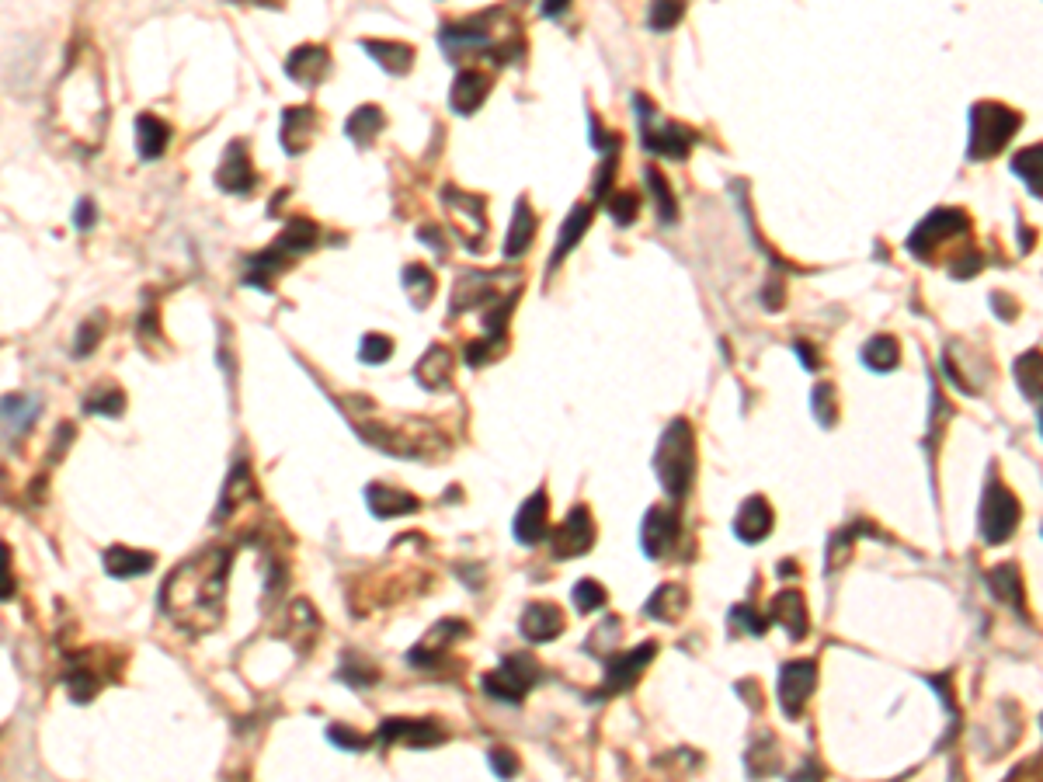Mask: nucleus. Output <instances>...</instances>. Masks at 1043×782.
<instances>
[{
  "instance_id": "44",
  "label": "nucleus",
  "mask_w": 1043,
  "mask_h": 782,
  "mask_svg": "<svg viewBox=\"0 0 1043 782\" xmlns=\"http://www.w3.org/2000/svg\"><path fill=\"white\" fill-rule=\"evenodd\" d=\"M605 213L612 216L616 226H630L640 213V195L630 192V188H619V192H612L609 199H605Z\"/></svg>"
},
{
  "instance_id": "35",
  "label": "nucleus",
  "mask_w": 1043,
  "mask_h": 782,
  "mask_svg": "<svg viewBox=\"0 0 1043 782\" xmlns=\"http://www.w3.org/2000/svg\"><path fill=\"white\" fill-rule=\"evenodd\" d=\"M320 240V230L310 223V219H289L286 230L279 233V240H275V251L282 254V258H293V254H306L313 251Z\"/></svg>"
},
{
  "instance_id": "12",
  "label": "nucleus",
  "mask_w": 1043,
  "mask_h": 782,
  "mask_svg": "<svg viewBox=\"0 0 1043 782\" xmlns=\"http://www.w3.org/2000/svg\"><path fill=\"white\" fill-rule=\"evenodd\" d=\"M459 637H470V626L459 623V619H442V623H435L432 630H428V637L407 654V664L418 671H435L442 661H446L449 647Z\"/></svg>"
},
{
  "instance_id": "31",
  "label": "nucleus",
  "mask_w": 1043,
  "mask_h": 782,
  "mask_svg": "<svg viewBox=\"0 0 1043 782\" xmlns=\"http://www.w3.org/2000/svg\"><path fill=\"white\" fill-rule=\"evenodd\" d=\"M532 237H536V213H532L529 199H519L512 213V226H508L505 258H522V254L529 251Z\"/></svg>"
},
{
  "instance_id": "30",
  "label": "nucleus",
  "mask_w": 1043,
  "mask_h": 782,
  "mask_svg": "<svg viewBox=\"0 0 1043 782\" xmlns=\"http://www.w3.org/2000/svg\"><path fill=\"white\" fill-rule=\"evenodd\" d=\"M588 226H592V206H585V202H581V206H574L571 213H567L564 226H560L557 247H553V258H550L553 268H557L560 261H564L567 254H571L574 247H578V240L588 233Z\"/></svg>"
},
{
  "instance_id": "8",
  "label": "nucleus",
  "mask_w": 1043,
  "mask_h": 782,
  "mask_svg": "<svg viewBox=\"0 0 1043 782\" xmlns=\"http://www.w3.org/2000/svg\"><path fill=\"white\" fill-rule=\"evenodd\" d=\"M633 108H637V119H640V129H644L647 150L658 153V157H671V160L689 157L692 143H696V136H692L689 129L678 126V122H658V108H654L644 94L633 98Z\"/></svg>"
},
{
  "instance_id": "29",
  "label": "nucleus",
  "mask_w": 1043,
  "mask_h": 782,
  "mask_svg": "<svg viewBox=\"0 0 1043 782\" xmlns=\"http://www.w3.org/2000/svg\"><path fill=\"white\" fill-rule=\"evenodd\" d=\"M167 143H171V126L157 115H136V150L143 160L164 157Z\"/></svg>"
},
{
  "instance_id": "25",
  "label": "nucleus",
  "mask_w": 1043,
  "mask_h": 782,
  "mask_svg": "<svg viewBox=\"0 0 1043 782\" xmlns=\"http://www.w3.org/2000/svg\"><path fill=\"white\" fill-rule=\"evenodd\" d=\"M769 619L772 623H779L786 633H790L793 640H804L807 637V609H804V595L793 588L779 591L776 598H772L769 605Z\"/></svg>"
},
{
  "instance_id": "56",
  "label": "nucleus",
  "mask_w": 1043,
  "mask_h": 782,
  "mask_svg": "<svg viewBox=\"0 0 1043 782\" xmlns=\"http://www.w3.org/2000/svg\"><path fill=\"white\" fill-rule=\"evenodd\" d=\"M98 341H101V327H98V320H87V324H80L77 341H74V355H87L94 345H98Z\"/></svg>"
},
{
  "instance_id": "52",
  "label": "nucleus",
  "mask_w": 1043,
  "mask_h": 782,
  "mask_svg": "<svg viewBox=\"0 0 1043 782\" xmlns=\"http://www.w3.org/2000/svg\"><path fill=\"white\" fill-rule=\"evenodd\" d=\"M327 737H331V744H338V748H345V751H366L369 744L376 741V734H359V730H352V727H331L327 730Z\"/></svg>"
},
{
  "instance_id": "42",
  "label": "nucleus",
  "mask_w": 1043,
  "mask_h": 782,
  "mask_svg": "<svg viewBox=\"0 0 1043 782\" xmlns=\"http://www.w3.org/2000/svg\"><path fill=\"white\" fill-rule=\"evenodd\" d=\"M647 185H651V199H654V209H658L661 223L671 226L678 219V202H675V195H671L668 178L658 171V167H647Z\"/></svg>"
},
{
  "instance_id": "10",
  "label": "nucleus",
  "mask_w": 1043,
  "mask_h": 782,
  "mask_svg": "<svg viewBox=\"0 0 1043 782\" xmlns=\"http://www.w3.org/2000/svg\"><path fill=\"white\" fill-rule=\"evenodd\" d=\"M595 546V522H592V511L585 504L567 511L564 522L553 529L550 536V553L553 560H574V557H585L588 550Z\"/></svg>"
},
{
  "instance_id": "38",
  "label": "nucleus",
  "mask_w": 1043,
  "mask_h": 782,
  "mask_svg": "<svg viewBox=\"0 0 1043 782\" xmlns=\"http://www.w3.org/2000/svg\"><path fill=\"white\" fill-rule=\"evenodd\" d=\"M35 414H39V400H32V397H4V438H7V442H11V438H18L21 431L32 425Z\"/></svg>"
},
{
  "instance_id": "51",
  "label": "nucleus",
  "mask_w": 1043,
  "mask_h": 782,
  "mask_svg": "<svg viewBox=\"0 0 1043 782\" xmlns=\"http://www.w3.org/2000/svg\"><path fill=\"white\" fill-rule=\"evenodd\" d=\"M338 678H341V682L352 685V689H366V685H373L376 678H379V671H376V664H359L355 657H345V664H341Z\"/></svg>"
},
{
  "instance_id": "48",
  "label": "nucleus",
  "mask_w": 1043,
  "mask_h": 782,
  "mask_svg": "<svg viewBox=\"0 0 1043 782\" xmlns=\"http://www.w3.org/2000/svg\"><path fill=\"white\" fill-rule=\"evenodd\" d=\"M685 0H651V11H647V25L654 32H671V28L682 21Z\"/></svg>"
},
{
  "instance_id": "23",
  "label": "nucleus",
  "mask_w": 1043,
  "mask_h": 782,
  "mask_svg": "<svg viewBox=\"0 0 1043 782\" xmlns=\"http://www.w3.org/2000/svg\"><path fill=\"white\" fill-rule=\"evenodd\" d=\"M101 564H105L108 577H115V581H129V577L150 574L153 564H157V557L147 550H133V546H108Z\"/></svg>"
},
{
  "instance_id": "13",
  "label": "nucleus",
  "mask_w": 1043,
  "mask_h": 782,
  "mask_svg": "<svg viewBox=\"0 0 1043 782\" xmlns=\"http://www.w3.org/2000/svg\"><path fill=\"white\" fill-rule=\"evenodd\" d=\"M678 511L668 504H658L644 515V529H640V546L651 560H661L678 543Z\"/></svg>"
},
{
  "instance_id": "40",
  "label": "nucleus",
  "mask_w": 1043,
  "mask_h": 782,
  "mask_svg": "<svg viewBox=\"0 0 1043 782\" xmlns=\"http://www.w3.org/2000/svg\"><path fill=\"white\" fill-rule=\"evenodd\" d=\"M988 588L995 598H1002V602L1016 605V609H1023V584H1019V570L1012 564H1002L995 567L988 574Z\"/></svg>"
},
{
  "instance_id": "34",
  "label": "nucleus",
  "mask_w": 1043,
  "mask_h": 782,
  "mask_svg": "<svg viewBox=\"0 0 1043 782\" xmlns=\"http://www.w3.org/2000/svg\"><path fill=\"white\" fill-rule=\"evenodd\" d=\"M247 501H254V480H251V470H247V466L240 463V466H233L230 480H226V487H223L220 508H216V522H223L226 515L240 511Z\"/></svg>"
},
{
  "instance_id": "21",
  "label": "nucleus",
  "mask_w": 1043,
  "mask_h": 782,
  "mask_svg": "<svg viewBox=\"0 0 1043 782\" xmlns=\"http://www.w3.org/2000/svg\"><path fill=\"white\" fill-rule=\"evenodd\" d=\"M317 108L310 105H296V108H286L282 112V150L293 153V157H299V153L306 150V146L313 143V136H317Z\"/></svg>"
},
{
  "instance_id": "20",
  "label": "nucleus",
  "mask_w": 1043,
  "mask_h": 782,
  "mask_svg": "<svg viewBox=\"0 0 1043 782\" xmlns=\"http://www.w3.org/2000/svg\"><path fill=\"white\" fill-rule=\"evenodd\" d=\"M487 94H491V77L484 70H459L452 80L449 105L456 115H473L487 101Z\"/></svg>"
},
{
  "instance_id": "55",
  "label": "nucleus",
  "mask_w": 1043,
  "mask_h": 782,
  "mask_svg": "<svg viewBox=\"0 0 1043 782\" xmlns=\"http://www.w3.org/2000/svg\"><path fill=\"white\" fill-rule=\"evenodd\" d=\"M814 411H818L821 414V421H824V425H831V421H835V386H818V390H814Z\"/></svg>"
},
{
  "instance_id": "59",
  "label": "nucleus",
  "mask_w": 1043,
  "mask_h": 782,
  "mask_svg": "<svg viewBox=\"0 0 1043 782\" xmlns=\"http://www.w3.org/2000/svg\"><path fill=\"white\" fill-rule=\"evenodd\" d=\"M571 7V0H539V14L543 18H560Z\"/></svg>"
},
{
  "instance_id": "11",
  "label": "nucleus",
  "mask_w": 1043,
  "mask_h": 782,
  "mask_svg": "<svg viewBox=\"0 0 1043 782\" xmlns=\"http://www.w3.org/2000/svg\"><path fill=\"white\" fill-rule=\"evenodd\" d=\"M1016 522H1019L1016 498H1012V494L1005 491L1002 484H991L988 494H984V508H981V536H984V543H991V546L1005 543V539L1012 536V529H1016Z\"/></svg>"
},
{
  "instance_id": "6",
  "label": "nucleus",
  "mask_w": 1043,
  "mask_h": 782,
  "mask_svg": "<svg viewBox=\"0 0 1043 782\" xmlns=\"http://www.w3.org/2000/svg\"><path fill=\"white\" fill-rule=\"evenodd\" d=\"M442 206H446V213L456 219L452 230H456L459 244H463L470 254H484L487 230H491V226H487L484 195H470V192H459V188L446 185L442 188Z\"/></svg>"
},
{
  "instance_id": "49",
  "label": "nucleus",
  "mask_w": 1043,
  "mask_h": 782,
  "mask_svg": "<svg viewBox=\"0 0 1043 782\" xmlns=\"http://www.w3.org/2000/svg\"><path fill=\"white\" fill-rule=\"evenodd\" d=\"M98 689H101V682L91 668H74L67 675V692L74 703H91V699L98 696Z\"/></svg>"
},
{
  "instance_id": "41",
  "label": "nucleus",
  "mask_w": 1043,
  "mask_h": 782,
  "mask_svg": "<svg viewBox=\"0 0 1043 782\" xmlns=\"http://www.w3.org/2000/svg\"><path fill=\"white\" fill-rule=\"evenodd\" d=\"M317 633L320 619L313 616L310 602H293V609H289V637H293V643H299V650H306L317 640Z\"/></svg>"
},
{
  "instance_id": "39",
  "label": "nucleus",
  "mask_w": 1043,
  "mask_h": 782,
  "mask_svg": "<svg viewBox=\"0 0 1043 782\" xmlns=\"http://www.w3.org/2000/svg\"><path fill=\"white\" fill-rule=\"evenodd\" d=\"M1012 171L1030 185L1033 195H1043V143H1033L1012 157Z\"/></svg>"
},
{
  "instance_id": "7",
  "label": "nucleus",
  "mask_w": 1043,
  "mask_h": 782,
  "mask_svg": "<svg viewBox=\"0 0 1043 782\" xmlns=\"http://www.w3.org/2000/svg\"><path fill=\"white\" fill-rule=\"evenodd\" d=\"M439 42L449 56H470V53H494L501 63L512 60L515 53V39L498 42L494 32L487 28V14L473 21H452V25H442Z\"/></svg>"
},
{
  "instance_id": "36",
  "label": "nucleus",
  "mask_w": 1043,
  "mask_h": 782,
  "mask_svg": "<svg viewBox=\"0 0 1043 782\" xmlns=\"http://www.w3.org/2000/svg\"><path fill=\"white\" fill-rule=\"evenodd\" d=\"M383 126H386L383 108H379V105H362V108H355V112L348 115L345 136H348V140H352L355 146H369L379 133H383Z\"/></svg>"
},
{
  "instance_id": "32",
  "label": "nucleus",
  "mask_w": 1043,
  "mask_h": 782,
  "mask_svg": "<svg viewBox=\"0 0 1043 782\" xmlns=\"http://www.w3.org/2000/svg\"><path fill=\"white\" fill-rule=\"evenodd\" d=\"M685 605H689V591L682 588V584H661L658 591H654L651 598H647L644 612L651 619H661V623H675V619H682Z\"/></svg>"
},
{
  "instance_id": "37",
  "label": "nucleus",
  "mask_w": 1043,
  "mask_h": 782,
  "mask_svg": "<svg viewBox=\"0 0 1043 782\" xmlns=\"http://www.w3.org/2000/svg\"><path fill=\"white\" fill-rule=\"evenodd\" d=\"M400 285H404V296L411 299L414 310H425L435 296V272L428 265H407L404 275H400Z\"/></svg>"
},
{
  "instance_id": "53",
  "label": "nucleus",
  "mask_w": 1043,
  "mask_h": 782,
  "mask_svg": "<svg viewBox=\"0 0 1043 782\" xmlns=\"http://www.w3.org/2000/svg\"><path fill=\"white\" fill-rule=\"evenodd\" d=\"M487 765H491V772L498 779H508V776H515V772H519V758H515V751H508V748H491V751H487Z\"/></svg>"
},
{
  "instance_id": "58",
  "label": "nucleus",
  "mask_w": 1043,
  "mask_h": 782,
  "mask_svg": "<svg viewBox=\"0 0 1043 782\" xmlns=\"http://www.w3.org/2000/svg\"><path fill=\"white\" fill-rule=\"evenodd\" d=\"M981 265H984V261H981V254H977V251H970L964 261H957V265H953V275H957V279H970V275H974Z\"/></svg>"
},
{
  "instance_id": "15",
  "label": "nucleus",
  "mask_w": 1043,
  "mask_h": 782,
  "mask_svg": "<svg viewBox=\"0 0 1043 782\" xmlns=\"http://www.w3.org/2000/svg\"><path fill=\"white\" fill-rule=\"evenodd\" d=\"M258 185V174L251 167V157H247V143H230L223 150V160L216 167V188L226 195H247L254 192Z\"/></svg>"
},
{
  "instance_id": "14",
  "label": "nucleus",
  "mask_w": 1043,
  "mask_h": 782,
  "mask_svg": "<svg viewBox=\"0 0 1043 782\" xmlns=\"http://www.w3.org/2000/svg\"><path fill=\"white\" fill-rule=\"evenodd\" d=\"M814 685H818V668L811 661H793L783 664V675H779V703H783V713L800 716L804 713V703L811 699Z\"/></svg>"
},
{
  "instance_id": "9",
  "label": "nucleus",
  "mask_w": 1043,
  "mask_h": 782,
  "mask_svg": "<svg viewBox=\"0 0 1043 782\" xmlns=\"http://www.w3.org/2000/svg\"><path fill=\"white\" fill-rule=\"evenodd\" d=\"M654 654H658L654 643H640V647H633V650H616V654L605 657V682H602V689H595V699H609V696H619V692L633 689L637 678L644 675V668L654 661Z\"/></svg>"
},
{
  "instance_id": "47",
  "label": "nucleus",
  "mask_w": 1043,
  "mask_h": 782,
  "mask_svg": "<svg viewBox=\"0 0 1043 782\" xmlns=\"http://www.w3.org/2000/svg\"><path fill=\"white\" fill-rule=\"evenodd\" d=\"M605 598H609V595H605V588L595 581V577H581V581L574 584V591H571V602H574V609H578L581 616L598 612L605 605Z\"/></svg>"
},
{
  "instance_id": "54",
  "label": "nucleus",
  "mask_w": 1043,
  "mask_h": 782,
  "mask_svg": "<svg viewBox=\"0 0 1043 782\" xmlns=\"http://www.w3.org/2000/svg\"><path fill=\"white\" fill-rule=\"evenodd\" d=\"M769 623H772L769 616H758V612L748 609V605H741V609L731 612V626H738V630H751L755 637H758V633L769 630Z\"/></svg>"
},
{
  "instance_id": "28",
  "label": "nucleus",
  "mask_w": 1043,
  "mask_h": 782,
  "mask_svg": "<svg viewBox=\"0 0 1043 782\" xmlns=\"http://www.w3.org/2000/svg\"><path fill=\"white\" fill-rule=\"evenodd\" d=\"M734 532H738V539H745V543H758V539H765L772 532V508L765 498H748L745 504L738 508V518H734Z\"/></svg>"
},
{
  "instance_id": "3",
  "label": "nucleus",
  "mask_w": 1043,
  "mask_h": 782,
  "mask_svg": "<svg viewBox=\"0 0 1043 782\" xmlns=\"http://www.w3.org/2000/svg\"><path fill=\"white\" fill-rule=\"evenodd\" d=\"M654 473L671 501H682L696 477V438H692L689 421L675 418L661 435L654 449Z\"/></svg>"
},
{
  "instance_id": "22",
  "label": "nucleus",
  "mask_w": 1043,
  "mask_h": 782,
  "mask_svg": "<svg viewBox=\"0 0 1043 782\" xmlns=\"http://www.w3.org/2000/svg\"><path fill=\"white\" fill-rule=\"evenodd\" d=\"M327 70H331V53L324 46H313V42L293 49L286 60V73L303 87H317L327 77Z\"/></svg>"
},
{
  "instance_id": "5",
  "label": "nucleus",
  "mask_w": 1043,
  "mask_h": 782,
  "mask_svg": "<svg viewBox=\"0 0 1043 782\" xmlns=\"http://www.w3.org/2000/svg\"><path fill=\"white\" fill-rule=\"evenodd\" d=\"M539 678H543V668H539L536 657L532 654H508L498 668L487 671V675L480 678V689H484V696L498 699V703L519 706L522 699L539 685Z\"/></svg>"
},
{
  "instance_id": "2",
  "label": "nucleus",
  "mask_w": 1043,
  "mask_h": 782,
  "mask_svg": "<svg viewBox=\"0 0 1043 782\" xmlns=\"http://www.w3.org/2000/svg\"><path fill=\"white\" fill-rule=\"evenodd\" d=\"M94 87H101L94 77V63L77 60L67 77L60 80V91H56V115H67L70 133L84 136V143L98 140L101 119H105V101H101V91L91 94Z\"/></svg>"
},
{
  "instance_id": "18",
  "label": "nucleus",
  "mask_w": 1043,
  "mask_h": 782,
  "mask_svg": "<svg viewBox=\"0 0 1043 782\" xmlns=\"http://www.w3.org/2000/svg\"><path fill=\"white\" fill-rule=\"evenodd\" d=\"M546 532H550V498H546V491H536L532 498L522 501L519 515L512 522V536L522 546H536L546 539Z\"/></svg>"
},
{
  "instance_id": "17",
  "label": "nucleus",
  "mask_w": 1043,
  "mask_h": 782,
  "mask_svg": "<svg viewBox=\"0 0 1043 782\" xmlns=\"http://www.w3.org/2000/svg\"><path fill=\"white\" fill-rule=\"evenodd\" d=\"M379 741L386 744L400 741L407 744V748H432V744L446 741V730L435 720H400V716H390V720H383V727H379Z\"/></svg>"
},
{
  "instance_id": "27",
  "label": "nucleus",
  "mask_w": 1043,
  "mask_h": 782,
  "mask_svg": "<svg viewBox=\"0 0 1043 782\" xmlns=\"http://www.w3.org/2000/svg\"><path fill=\"white\" fill-rule=\"evenodd\" d=\"M366 501H369V511H373L376 518L414 515V511L421 508V501L414 498V494L400 491V487H390V484H369Z\"/></svg>"
},
{
  "instance_id": "46",
  "label": "nucleus",
  "mask_w": 1043,
  "mask_h": 782,
  "mask_svg": "<svg viewBox=\"0 0 1043 782\" xmlns=\"http://www.w3.org/2000/svg\"><path fill=\"white\" fill-rule=\"evenodd\" d=\"M126 411V397H122V390H94L91 397L84 400V414H98V418H119V414Z\"/></svg>"
},
{
  "instance_id": "24",
  "label": "nucleus",
  "mask_w": 1043,
  "mask_h": 782,
  "mask_svg": "<svg viewBox=\"0 0 1043 782\" xmlns=\"http://www.w3.org/2000/svg\"><path fill=\"white\" fill-rule=\"evenodd\" d=\"M452 372H456V355L446 345H432L425 355H421L418 369H414V379H418L425 390H446L452 383Z\"/></svg>"
},
{
  "instance_id": "4",
  "label": "nucleus",
  "mask_w": 1043,
  "mask_h": 782,
  "mask_svg": "<svg viewBox=\"0 0 1043 782\" xmlns=\"http://www.w3.org/2000/svg\"><path fill=\"white\" fill-rule=\"evenodd\" d=\"M1019 112L1005 105H995V101H981L974 105L970 112V157L974 160H988L995 157L998 150H1005V143L1016 136L1019 129Z\"/></svg>"
},
{
  "instance_id": "19",
  "label": "nucleus",
  "mask_w": 1043,
  "mask_h": 782,
  "mask_svg": "<svg viewBox=\"0 0 1043 782\" xmlns=\"http://www.w3.org/2000/svg\"><path fill=\"white\" fill-rule=\"evenodd\" d=\"M519 633L529 643H553L564 633V612L553 602H532L525 605L519 619Z\"/></svg>"
},
{
  "instance_id": "16",
  "label": "nucleus",
  "mask_w": 1043,
  "mask_h": 782,
  "mask_svg": "<svg viewBox=\"0 0 1043 782\" xmlns=\"http://www.w3.org/2000/svg\"><path fill=\"white\" fill-rule=\"evenodd\" d=\"M964 230H967V213H960V209H936V213L911 233L908 251H915L918 258H925L936 244H943L946 237H957V233H964Z\"/></svg>"
},
{
  "instance_id": "43",
  "label": "nucleus",
  "mask_w": 1043,
  "mask_h": 782,
  "mask_svg": "<svg viewBox=\"0 0 1043 782\" xmlns=\"http://www.w3.org/2000/svg\"><path fill=\"white\" fill-rule=\"evenodd\" d=\"M863 358H866V365H870V369L887 372V369H894V365H897V358H901V348H897L894 338H887V334H877V338L866 341Z\"/></svg>"
},
{
  "instance_id": "33",
  "label": "nucleus",
  "mask_w": 1043,
  "mask_h": 782,
  "mask_svg": "<svg viewBox=\"0 0 1043 782\" xmlns=\"http://www.w3.org/2000/svg\"><path fill=\"white\" fill-rule=\"evenodd\" d=\"M491 279L494 275H480V272H466L463 279H456V289H452V313H463L473 310V306H487L491 303Z\"/></svg>"
},
{
  "instance_id": "57",
  "label": "nucleus",
  "mask_w": 1043,
  "mask_h": 782,
  "mask_svg": "<svg viewBox=\"0 0 1043 782\" xmlns=\"http://www.w3.org/2000/svg\"><path fill=\"white\" fill-rule=\"evenodd\" d=\"M74 223H77V230H91V226L98 223V213H94V206H91V202H87V199H80V202H77V209H74Z\"/></svg>"
},
{
  "instance_id": "60",
  "label": "nucleus",
  "mask_w": 1043,
  "mask_h": 782,
  "mask_svg": "<svg viewBox=\"0 0 1043 782\" xmlns=\"http://www.w3.org/2000/svg\"><path fill=\"white\" fill-rule=\"evenodd\" d=\"M418 237L425 240V244H435V247H439V254H446V244H442L439 230H428V226H425V230H418Z\"/></svg>"
},
{
  "instance_id": "45",
  "label": "nucleus",
  "mask_w": 1043,
  "mask_h": 782,
  "mask_svg": "<svg viewBox=\"0 0 1043 782\" xmlns=\"http://www.w3.org/2000/svg\"><path fill=\"white\" fill-rule=\"evenodd\" d=\"M619 633H623V619H619V616H609V619H605V623L592 633V637H588L585 650H588L592 657H609L612 650H616V643H619Z\"/></svg>"
},
{
  "instance_id": "1",
  "label": "nucleus",
  "mask_w": 1043,
  "mask_h": 782,
  "mask_svg": "<svg viewBox=\"0 0 1043 782\" xmlns=\"http://www.w3.org/2000/svg\"><path fill=\"white\" fill-rule=\"evenodd\" d=\"M226 574H230V553L220 546H209V550L188 557L185 564H178L167 574L157 598L160 612L192 637L216 630L223 619Z\"/></svg>"
},
{
  "instance_id": "26",
  "label": "nucleus",
  "mask_w": 1043,
  "mask_h": 782,
  "mask_svg": "<svg viewBox=\"0 0 1043 782\" xmlns=\"http://www.w3.org/2000/svg\"><path fill=\"white\" fill-rule=\"evenodd\" d=\"M362 49L383 67L390 77H404L414 67V46L411 42H390V39H362Z\"/></svg>"
},
{
  "instance_id": "50",
  "label": "nucleus",
  "mask_w": 1043,
  "mask_h": 782,
  "mask_svg": "<svg viewBox=\"0 0 1043 782\" xmlns=\"http://www.w3.org/2000/svg\"><path fill=\"white\" fill-rule=\"evenodd\" d=\"M393 355V338H386V334H366L359 345V358L366 365H383L390 362Z\"/></svg>"
}]
</instances>
